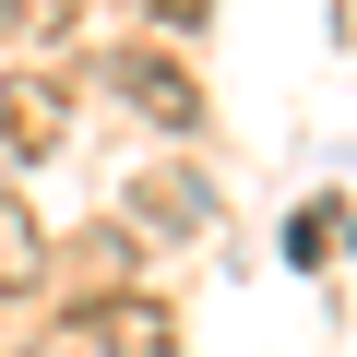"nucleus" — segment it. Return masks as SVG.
Returning <instances> with one entry per match:
<instances>
[{
  "label": "nucleus",
  "mask_w": 357,
  "mask_h": 357,
  "mask_svg": "<svg viewBox=\"0 0 357 357\" xmlns=\"http://www.w3.org/2000/svg\"><path fill=\"white\" fill-rule=\"evenodd\" d=\"M72 345H96V357H167L178 333H167V298H72Z\"/></svg>",
  "instance_id": "obj_2"
},
{
  "label": "nucleus",
  "mask_w": 357,
  "mask_h": 357,
  "mask_svg": "<svg viewBox=\"0 0 357 357\" xmlns=\"http://www.w3.org/2000/svg\"><path fill=\"white\" fill-rule=\"evenodd\" d=\"M107 84H119V96H131L143 119H167V131H191V119H203V96H191V72H178L167 48H119V60H107Z\"/></svg>",
  "instance_id": "obj_3"
},
{
  "label": "nucleus",
  "mask_w": 357,
  "mask_h": 357,
  "mask_svg": "<svg viewBox=\"0 0 357 357\" xmlns=\"http://www.w3.org/2000/svg\"><path fill=\"white\" fill-rule=\"evenodd\" d=\"M155 24H203V0H155Z\"/></svg>",
  "instance_id": "obj_5"
},
{
  "label": "nucleus",
  "mask_w": 357,
  "mask_h": 357,
  "mask_svg": "<svg viewBox=\"0 0 357 357\" xmlns=\"http://www.w3.org/2000/svg\"><path fill=\"white\" fill-rule=\"evenodd\" d=\"M72 119V72H13L0 84V167H36Z\"/></svg>",
  "instance_id": "obj_1"
},
{
  "label": "nucleus",
  "mask_w": 357,
  "mask_h": 357,
  "mask_svg": "<svg viewBox=\"0 0 357 357\" xmlns=\"http://www.w3.org/2000/svg\"><path fill=\"white\" fill-rule=\"evenodd\" d=\"M203 191H191V167H143L131 178V227H167V238H203Z\"/></svg>",
  "instance_id": "obj_4"
}]
</instances>
